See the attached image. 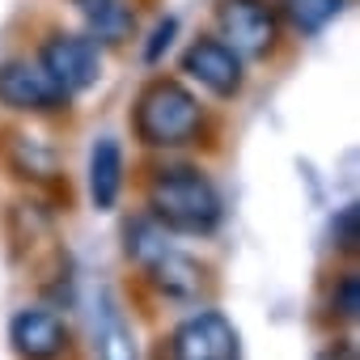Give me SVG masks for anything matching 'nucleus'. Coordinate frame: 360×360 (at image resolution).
<instances>
[{
	"label": "nucleus",
	"mask_w": 360,
	"mask_h": 360,
	"mask_svg": "<svg viewBox=\"0 0 360 360\" xmlns=\"http://www.w3.org/2000/svg\"><path fill=\"white\" fill-rule=\"evenodd\" d=\"M148 217L157 225H165L169 233L204 238L221 225L225 204H221V191L212 187L208 174L178 165V169H161L148 183Z\"/></svg>",
	"instance_id": "1"
},
{
	"label": "nucleus",
	"mask_w": 360,
	"mask_h": 360,
	"mask_svg": "<svg viewBox=\"0 0 360 360\" xmlns=\"http://www.w3.org/2000/svg\"><path fill=\"white\" fill-rule=\"evenodd\" d=\"M131 123H136V136L144 144H153V148H178V144L195 140V131L204 123V110H200V102H195L191 89H183L178 81L157 77V81H148L140 89Z\"/></svg>",
	"instance_id": "2"
},
{
	"label": "nucleus",
	"mask_w": 360,
	"mask_h": 360,
	"mask_svg": "<svg viewBox=\"0 0 360 360\" xmlns=\"http://www.w3.org/2000/svg\"><path fill=\"white\" fill-rule=\"evenodd\" d=\"M39 68L72 98L102 77V51L89 34H51L39 51Z\"/></svg>",
	"instance_id": "3"
},
{
	"label": "nucleus",
	"mask_w": 360,
	"mask_h": 360,
	"mask_svg": "<svg viewBox=\"0 0 360 360\" xmlns=\"http://www.w3.org/2000/svg\"><path fill=\"white\" fill-rule=\"evenodd\" d=\"M9 238H13V255L30 250V267L43 271L39 276L43 284H51V280H60L68 271V255H64V246H60V238L51 229V217L43 208L13 204V212H9Z\"/></svg>",
	"instance_id": "4"
},
{
	"label": "nucleus",
	"mask_w": 360,
	"mask_h": 360,
	"mask_svg": "<svg viewBox=\"0 0 360 360\" xmlns=\"http://www.w3.org/2000/svg\"><path fill=\"white\" fill-rule=\"evenodd\" d=\"M169 356L174 360H242V339L225 314L200 309L174 330Z\"/></svg>",
	"instance_id": "5"
},
{
	"label": "nucleus",
	"mask_w": 360,
	"mask_h": 360,
	"mask_svg": "<svg viewBox=\"0 0 360 360\" xmlns=\"http://www.w3.org/2000/svg\"><path fill=\"white\" fill-rule=\"evenodd\" d=\"M221 43H229L238 56H267L276 47V18L263 0H225L217 9Z\"/></svg>",
	"instance_id": "6"
},
{
	"label": "nucleus",
	"mask_w": 360,
	"mask_h": 360,
	"mask_svg": "<svg viewBox=\"0 0 360 360\" xmlns=\"http://www.w3.org/2000/svg\"><path fill=\"white\" fill-rule=\"evenodd\" d=\"M183 72L217 98H233L242 89V56L221 39H195L183 56Z\"/></svg>",
	"instance_id": "7"
},
{
	"label": "nucleus",
	"mask_w": 360,
	"mask_h": 360,
	"mask_svg": "<svg viewBox=\"0 0 360 360\" xmlns=\"http://www.w3.org/2000/svg\"><path fill=\"white\" fill-rule=\"evenodd\" d=\"M0 102L9 110H60L68 102V94L39 68L26 60H9L0 68Z\"/></svg>",
	"instance_id": "8"
},
{
	"label": "nucleus",
	"mask_w": 360,
	"mask_h": 360,
	"mask_svg": "<svg viewBox=\"0 0 360 360\" xmlns=\"http://www.w3.org/2000/svg\"><path fill=\"white\" fill-rule=\"evenodd\" d=\"M9 343L22 360H60L68 352V330L51 309H18L9 322Z\"/></svg>",
	"instance_id": "9"
},
{
	"label": "nucleus",
	"mask_w": 360,
	"mask_h": 360,
	"mask_svg": "<svg viewBox=\"0 0 360 360\" xmlns=\"http://www.w3.org/2000/svg\"><path fill=\"white\" fill-rule=\"evenodd\" d=\"M144 271H148V280H153L165 297H174V301H191V297H200V280H204V271H200L195 259H187L178 246H165Z\"/></svg>",
	"instance_id": "10"
},
{
	"label": "nucleus",
	"mask_w": 360,
	"mask_h": 360,
	"mask_svg": "<svg viewBox=\"0 0 360 360\" xmlns=\"http://www.w3.org/2000/svg\"><path fill=\"white\" fill-rule=\"evenodd\" d=\"M119 191H123V148L115 136H102L89 153V200H94V208L106 212V208H115Z\"/></svg>",
	"instance_id": "11"
},
{
	"label": "nucleus",
	"mask_w": 360,
	"mask_h": 360,
	"mask_svg": "<svg viewBox=\"0 0 360 360\" xmlns=\"http://www.w3.org/2000/svg\"><path fill=\"white\" fill-rule=\"evenodd\" d=\"M94 335H98V352H102V360H140L136 339H131V326L123 322V309L115 305V297H110V292H102V297H98Z\"/></svg>",
	"instance_id": "12"
},
{
	"label": "nucleus",
	"mask_w": 360,
	"mask_h": 360,
	"mask_svg": "<svg viewBox=\"0 0 360 360\" xmlns=\"http://www.w3.org/2000/svg\"><path fill=\"white\" fill-rule=\"evenodd\" d=\"M9 161L22 178H56V153L39 140V136H9Z\"/></svg>",
	"instance_id": "13"
},
{
	"label": "nucleus",
	"mask_w": 360,
	"mask_h": 360,
	"mask_svg": "<svg viewBox=\"0 0 360 360\" xmlns=\"http://www.w3.org/2000/svg\"><path fill=\"white\" fill-rule=\"evenodd\" d=\"M343 9V0H284V18L297 34H318L326 30Z\"/></svg>",
	"instance_id": "14"
},
{
	"label": "nucleus",
	"mask_w": 360,
	"mask_h": 360,
	"mask_svg": "<svg viewBox=\"0 0 360 360\" xmlns=\"http://www.w3.org/2000/svg\"><path fill=\"white\" fill-rule=\"evenodd\" d=\"M85 18H89V39H102V43H123L131 30V9L119 5V0H106L102 9H94Z\"/></svg>",
	"instance_id": "15"
},
{
	"label": "nucleus",
	"mask_w": 360,
	"mask_h": 360,
	"mask_svg": "<svg viewBox=\"0 0 360 360\" xmlns=\"http://www.w3.org/2000/svg\"><path fill=\"white\" fill-rule=\"evenodd\" d=\"M330 309H335L343 322H356V314H360V276H356V271H343V276H339V284H335V292H330Z\"/></svg>",
	"instance_id": "16"
},
{
	"label": "nucleus",
	"mask_w": 360,
	"mask_h": 360,
	"mask_svg": "<svg viewBox=\"0 0 360 360\" xmlns=\"http://www.w3.org/2000/svg\"><path fill=\"white\" fill-rule=\"evenodd\" d=\"M330 238H335V246H339L343 255L356 250V242H360V208H356V204H347V208L335 212V221H330Z\"/></svg>",
	"instance_id": "17"
},
{
	"label": "nucleus",
	"mask_w": 360,
	"mask_h": 360,
	"mask_svg": "<svg viewBox=\"0 0 360 360\" xmlns=\"http://www.w3.org/2000/svg\"><path fill=\"white\" fill-rule=\"evenodd\" d=\"M174 34H178V22H174V18H165V22L153 30V43H148V51H144V60H148V64H157V60H161V51L169 47V39H174Z\"/></svg>",
	"instance_id": "18"
},
{
	"label": "nucleus",
	"mask_w": 360,
	"mask_h": 360,
	"mask_svg": "<svg viewBox=\"0 0 360 360\" xmlns=\"http://www.w3.org/2000/svg\"><path fill=\"white\" fill-rule=\"evenodd\" d=\"M318 360H360V356H356V343H352V339H335Z\"/></svg>",
	"instance_id": "19"
},
{
	"label": "nucleus",
	"mask_w": 360,
	"mask_h": 360,
	"mask_svg": "<svg viewBox=\"0 0 360 360\" xmlns=\"http://www.w3.org/2000/svg\"><path fill=\"white\" fill-rule=\"evenodd\" d=\"M72 5H77L81 13H94V9H102V5H106V0H72Z\"/></svg>",
	"instance_id": "20"
}]
</instances>
